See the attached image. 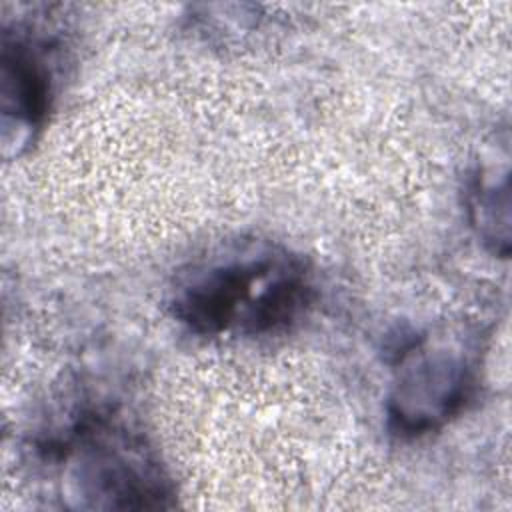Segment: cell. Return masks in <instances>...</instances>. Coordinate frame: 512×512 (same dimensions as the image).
<instances>
[{
  "mask_svg": "<svg viewBox=\"0 0 512 512\" xmlns=\"http://www.w3.org/2000/svg\"><path fill=\"white\" fill-rule=\"evenodd\" d=\"M306 262L266 240H236L182 268L170 288L172 316L200 336H268L310 306Z\"/></svg>",
  "mask_w": 512,
  "mask_h": 512,
  "instance_id": "6da1fadb",
  "label": "cell"
},
{
  "mask_svg": "<svg viewBox=\"0 0 512 512\" xmlns=\"http://www.w3.org/2000/svg\"><path fill=\"white\" fill-rule=\"evenodd\" d=\"M56 460L62 466V492L74 508L172 506L174 488L156 452L110 414H86L74 422L56 442Z\"/></svg>",
  "mask_w": 512,
  "mask_h": 512,
  "instance_id": "7a4b0ae2",
  "label": "cell"
},
{
  "mask_svg": "<svg viewBox=\"0 0 512 512\" xmlns=\"http://www.w3.org/2000/svg\"><path fill=\"white\" fill-rule=\"evenodd\" d=\"M478 386V358L456 336H414L394 360L388 394V426L396 436L416 438L442 428L472 400Z\"/></svg>",
  "mask_w": 512,
  "mask_h": 512,
  "instance_id": "3957f363",
  "label": "cell"
},
{
  "mask_svg": "<svg viewBox=\"0 0 512 512\" xmlns=\"http://www.w3.org/2000/svg\"><path fill=\"white\" fill-rule=\"evenodd\" d=\"M48 42L20 24L4 30L0 52V108L4 154H18L42 130L52 100Z\"/></svg>",
  "mask_w": 512,
  "mask_h": 512,
  "instance_id": "277c9868",
  "label": "cell"
},
{
  "mask_svg": "<svg viewBox=\"0 0 512 512\" xmlns=\"http://www.w3.org/2000/svg\"><path fill=\"white\" fill-rule=\"evenodd\" d=\"M468 214L478 236L500 256H508L510 186L508 164L502 168L480 166L468 182Z\"/></svg>",
  "mask_w": 512,
  "mask_h": 512,
  "instance_id": "5b68a950",
  "label": "cell"
}]
</instances>
